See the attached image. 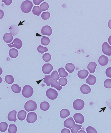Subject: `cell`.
<instances>
[{
  "instance_id": "cell-1",
  "label": "cell",
  "mask_w": 111,
  "mask_h": 133,
  "mask_svg": "<svg viewBox=\"0 0 111 133\" xmlns=\"http://www.w3.org/2000/svg\"><path fill=\"white\" fill-rule=\"evenodd\" d=\"M33 4L32 2L29 0H26L23 2L21 6V9L22 11L25 13L30 12Z\"/></svg>"
},
{
  "instance_id": "cell-2",
  "label": "cell",
  "mask_w": 111,
  "mask_h": 133,
  "mask_svg": "<svg viewBox=\"0 0 111 133\" xmlns=\"http://www.w3.org/2000/svg\"><path fill=\"white\" fill-rule=\"evenodd\" d=\"M34 90L32 87L29 85H26L23 88L22 94L24 97L29 98L33 95Z\"/></svg>"
},
{
  "instance_id": "cell-3",
  "label": "cell",
  "mask_w": 111,
  "mask_h": 133,
  "mask_svg": "<svg viewBox=\"0 0 111 133\" xmlns=\"http://www.w3.org/2000/svg\"><path fill=\"white\" fill-rule=\"evenodd\" d=\"M24 108L28 112L34 111L37 108V105L36 102L34 101L29 100L26 103L24 106Z\"/></svg>"
},
{
  "instance_id": "cell-4",
  "label": "cell",
  "mask_w": 111,
  "mask_h": 133,
  "mask_svg": "<svg viewBox=\"0 0 111 133\" xmlns=\"http://www.w3.org/2000/svg\"><path fill=\"white\" fill-rule=\"evenodd\" d=\"M46 95L48 99L54 100L57 98L58 94L56 90L54 89L50 88L47 90Z\"/></svg>"
},
{
  "instance_id": "cell-5",
  "label": "cell",
  "mask_w": 111,
  "mask_h": 133,
  "mask_svg": "<svg viewBox=\"0 0 111 133\" xmlns=\"http://www.w3.org/2000/svg\"><path fill=\"white\" fill-rule=\"evenodd\" d=\"M73 107L77 111H80L85 106V102L83 100L77 99L74 101L73 104Z\"/></svg>"
},
{
  "instance_id": "cell-6",
  "label": "cell",
  "mask_w": 111,
  "mask_h": 133,
  "mask_svg": "<svg viewBox=\"0 0 111 133\" xmlns=\"http://www.w3.org/2000/svg\"><path fill=\"white\" fill-rule=\"evenodd\" d=\"M9 48L14 47L18 49H21L23 43L21 40L19 38H15L13 42L7 45Z\"/></svg>"
},
{
  "instance_id": "cell-7",
  "label": "cell",
  "mask_w": 111,
  "mask_h": 133,
  "mask_svg": "<svg viewBox=\"0 0 111 133\" xmlns=\"http://www.w3.org/2000/svg\"><path fill=\"white\" fill-rule=\"evenodd\" d=\"M102 50L104 54L108 56H111V47L108 45L107 42H105L103 43Z\"/></svg>"
},
{
  "instance_id": "cell-8",
  "label": "cell",
  "mask_w": 111,
  "mask_h": 133,
  "mask_svg": "<svg viewBox=\"0 0 111 133\" xmlns=\"http://www.w3.org/2000/svg\"><path fill=\"white\" fill-rule=\"evenodd\" d=\"M53 67L52 64L47 63L44 64L42 67V71L43 73L46 74H48L53 70Z\"/></svg>"
},
{
  "instance_id": "cell-9",
  "label": "cell",
  "mask_w": 111,
  "mask_h": 133,
  "mask_svg": "<svg viewBox=\"0 0 111 133\" xmlns=\"http://www.w3.org/2000/svg\"><path fill=\"white\" fill-rule=\"evenodd\" d=\"M37 114L34 112H31L28 114L26 121L29 123H34L37 120Z\"/></svg>"
},
{
  "instance_id": "cell-10",
  "label": "cell",
  "mask_w": 111,
  "mask_h": 133,
  "mask_svg": "<svg viewBox=\"0 0 111 133\" xmlns=\"http://www.w3.org/2000/svg\"><path fill=\"white\" fill-rule=\"evenodd\" d=\"M41 33L43 35L50 36L52 34V29L51 27L49 25H45L42 28Z\"/></svg>"
},
{
  "instance_id": "cell-11",
  "label": "cell",
  "mask_w": 111,
  "mask_h": 133,
  "mask_svg": "<svg viewBox=\"0 0 111 133\" xmlns=\"http://www.w3.org/2000/svg\"><path fill=\"white\" fill-rule=\"evenodd\" d=\"M75 123L73 118L70 117L65 120L63 123L65 127L71 129L75 125Z\"/></svg>"
},
{
  "instance_id": "cell-12",
  "label": "cell",
  "mask_w": 111,
  "mask_h": 133,
  "mask_svg": "<svg viewBox=\"0 0 111 133\" xmlns=\"http://www.w3.org/2000/svg\"><path fill=\"white\" fill-rule=\"evenodd\" d=\"M73 117L76 123L82 124L84 122V117L83 115L80 113L75 114L74 115Z\"/></svg>"
},
{
  "instance_id": "cell-13",
  "label": "cell",
  "mask_w": 111,
  "mask_h": 133,
  "mask_svg": "<svg viewBox=\"0 0 111 133\" xmlns=\"http://www.w3.org/2000/svg\"><path fill=\"white\" fill-rule=\"evenodd\" d=\"M109 59L107 56L102 55L100 56L98 59V63L100 65L104 66L108 64Z\"/></svg>"
},
{
  "instance_id": "cell-14",
  "label": "cell",
  "mask_w": 111,
  "mask_h": 133,
  "mask_svg": "<svg viewBox=\"0 0 111 133\" xmlns=\"http://www.w3.org/2000/svg\"><path fill=\"white\" fill-rule=\"evenodd\" d=\"M17 111L15 110L10 111L8 115V120L10 122H16L17 120Z\"/></svg>"
},
{
  "instance_id": "cell-15",
  "label": "cell",
  "mask_w": 111,
  "mask_h": 133,
  "mask_svg": "<svg viewBox=\"0 0 111 133\" xmlns=\"http://www.w3.org/2000/svg\"><path fill=\"white\" fill-rule=\"evenodd\" d=\"M97 81V79L95 76L92 75H89L88 77L86 79V82L87 84L90 85H94Z\"/></svg>"
},
{
  "instance_id": "cell-16",
  "label": "cell",
  "mask_w": 111,
  "mask_h": 133,
  "mask_svg": "<svg viewBox=\"0 0 111 133\" xmlns=\"http://www.w3.org/2000/svg\"><path fill=\"white\" fill-rule=\"evenodd\" d=\"M80 90L81 92L84 94H87L91 91L90 87L86 84H84L81 86Z\"/></svg>"
},
{
  "instance_id": "cell-17",
  "label": "cell",
  "mask_w": 111,
  "mask_h": 133,
  "mask_svg": "<svg viewBox=\"0 0 111 133\" xmlns=\"http://www.w3.org/2000/svg\"><path fill=\"white\" fill-rule=\"evenodd\" d=\"M9 29L10 33L13 36L17 35L19 33V28L17 25H11Z\"/></svg>"
},
{
  "instance_id": "cell-18",
  "label": "cell",
  "mask_w": 111,
  "mask_h": 133,
  "mask_svg": "<svg viewBox=\"0 0 111 133\" xmlns=\"http://www.w3.org/2000/svg\"><path fill=\"white\" fill-rule=\"evenodd\" d=\"M97 64L94 62H91L89 63L87 66V69L90 73H93L95 72L96 67Z\"/></svg>"
},
{
  "instance_id": "cell-19",
  "label": "cell",
  "mask_w": 111,
  "mask_h": 133,
  "mask_svg": "<svg viewBox=\"0 0 111 133\" xmlns=\"http://www.w3.org/2000/svg\"><path fill=\"white\" fill-rule=\"evenodd\" d=\"M89 74V72L87 70L85 69L79 71L78 72V77L82 79H86L87 77Z\"/></svg>"
},
{
  "instance_id": "cell-20",
  "label": "cell",
  "mask_w": 111,
  "mask_h": 133,
  "mask_svg": "<svg viewBox=\"0 0 111 133\" xmlns=\"http://www.w3.org/2000/svg\"><path fill=\"white\" fill-rule=\"evenodd\" d=\"M3 39L5 42L10 43L13 41V35L10 33H7L4 35Z\"/></svg>"
},
{
  "instance_id": "cell-21",
  "label": "cell",
  "mask_w": 111,
  "mask_h": 133,
  "mask_svg": "<svg viewBox=\"0 0 111 133\" xmlns=\"http://www.w3.org/2000/svg\"><path fill=\"white\" fill-rule=\"evenodd\" d=\"M70 115V111L69 110L66 109H63L60 111V116L62 119H64L69 116Z\"/></svg>"
},
{
  "instance_id": "cell-22",
  "label": "cell",
  "mask_w": 111,
  "mask_h": 133,
  "mask_svg": "<svg viewBox=\"0 0 111 133\" xmlns=\"http://www.w3.org/2000/svg\"><path fill=\"white\" fill-rule=\"evenodd\" d=\"M50 107V105L49 103L46 101L42 102L40 105V109L43 111L48 110Z\"/></svg>"
},
{
  "instance_id": "cell-23",
  "label": "cell",
  "mask_w": 111,
  "mask_h": 133,
  "mask_svg": "<svg viewBox=\"0 0 111 133\" xmlns=\"http://www.w3.org/2000/svg\"><path fill=\"white\" fill-rule=\"evenodd\" d=\"M65 68L69 73H72L75 69V66L71 63H68L65 66Z\"/></svg>"
},
{
  "instance_id": "cell-24",
  "label": "cell",
  "mask_w": 111,
  "mask_h": 133,
  "mask_svg": "<svg viewBox=\"0 0 111 133\" xmlns=\"http://www.w3.org/2000/svg\"><path fill=\"white\" fill-rule=\"evenodd\" d=\"M9 56L12 58H15L18 56L19 52L17 49H12L9 50Z\"/></svg>"
},
{
  "instance_id": "cell-25",
  "label": "cell",
  "mask_w": 111,
  "mask_h": 133,
  "mask_svg": "<svg viewBox=\"0 0 111 133\" xmlns=\"http://www.w3.org/2000/svg\"><path fill=\"white\" fill-rule=\"evenodd\" d=\"M26 115V112L23 110H22L18 112L17 114V118L19 120L23 121L25 120Z\"/></svg>"
},
{
  "instance_id": "cell-26",
  "label": "cell",
  "mask_w": 111,
  "mask_h": 133,
  "mask_svg": "<svg viewBox=\"0 0 111 133\" xmlns=\"http://www.w3.org/2000/svg\"><path fill=\"white\" fill-rule=\"evenodd\" d=\"M43 79L44 80L43 82L48 86H50L53 81V80L50 75L48 76L46 75Z\"/></svg>"
},
{
  "instance_id": "cell-27",
  "label": "cell",
  "mask_w": 111,
  "mask_h": 133,
  "mask_svg": "<svg viewBox=\"0 0 111 133\" xmlns=\"http://www.w3.org/2000/svg\"><path fill=\"white\" fill-rule=\"evenodd\" d=\"M51 87L56 89L58 91H60L62 89V87L57 80L53 81L51 84Z\"/></svg>"
},
{
  "instance_id": "cell-28",
  "label": "cell",
  "mask_w": 111,
  "mask_h": 133,
  "mask_svg": "<svg viewBox=\"0 0 111 133\" xmlns=\"http://www.w3.org/2000/svg\"><path fill=\"white\" fill-rule=\"evenodd\" d=\"M21 87L17 84L13 85L11 87L12 91L15 93L19 94L20 93L21 91Z\"/></svg>"
},
{
  "instance_id": "cell-29",
  "label": "cell",
  "mask_w": 111,
  "mask_h": 133,
  "mask_svg": "<svg viewBox=\"0 0 111 133\" xmlns=\"http://www.w3.org/2000/svg\"><path fill=\"white\" fill-rule=\"evenodd\" d=\"M5 80L7 84H12L14 82V77L11 75H7L5 78Z\"/></svg>"
},
{
  "instance_id": "cell-30",
  "label": "cell",
  "mask_w": 111,
  "mask_h": 133,
  "mask_svg": "<svg viewBox=\"0 0 111 133\" xmlns=\"http://www.w3.org/2000/svg\"><path fill=\"white\" fill-rule=\"evenodd\" d=\"M42 11L41 10L40 7L39 6H35L34 7L32 12L33 14L35 15L39 16L40 15Z\"/></svg>"
},
{
  "instance_id": "cell-31",
  "label": "cell",
  "mask_w": 111,
  "mask_h": 133,
  "mask_svg": "<svg viewBox=\"0 0 111 133\" xmlns=\"http://www.w3.org/2000/svg\"><path fill=\"white\" fill-rule=\"evenodd\" d=\"M58 71L60 77H66L68 75V74L64 68L62 67L59 68Z\"/></svg>"
},
{
  "instance_id": "cell-32",
  "label": "cell",
  "mask_w": 111,
  "mask_h": 133,
  "mask_svg": "<svg viewBox=\"0 0 111 133\" xmlns=\"http://www.w3.org/2000/svg\"><path fill=\"white\" fill-rule=\"evenodd\" d=\"M8 127V124L5 122H2L0 123V131L2 132H6Z\"/></svg>"
},
{
  "instance_id": "cell-33",
  "label": "cell",
  "mask_w": 111,
  "mask_h": 133,
  "mask_svg": "<svg viewBox=\"0 0 111 133\" xmlns=\"http://www.w3.org/2000/svg\"><path fill=\"white\" fill-rule=\"evenodd\" d=\"M17 128L15 124H10L9 126L8 132L9 133H15L17 132Z\"/></svg>"
},
{
  "instance_id": "cell-34",
  "label": "cell",
  "mask_w": 111,
  "mask_h": 133,
  "mask_svg": "<svg viewBox=\"0 0 111 133\" xmlns=\"http://www.w3.org/2000/svg\"><path fill=\"white\" fill-rule=\"evenodd\" d=\"M41 43L43 45H48L50 43V39L48 37L43 36L41 40Z\"/></svg>"
},
{
  "instance_id": "cell-35",
  "label": "cell",
  "mask_w": 111,
  "mask_h": 133,
  "mask_svg": "<svg viewBox=\"0 0 111 133\" xmlns=\"http://www.w3.org/2000/svg\"><path fill=\"white\" fill-rule=\"evenodd\" d=\"M51 76L53 80H59L60 78V76L58 73L57 71H54L51 74Z\"/></svg>"
},
{
  "instance_id": "cell-36",
  "label": "cell",
  "mask_w": 111,
  "mask_h": 133,
  "mask_svg": "<svg viewBox=\"0 0 111 133\" xmlns=\"http://www.w3.org/2000/svg\"><path fill=\"white\" fill-rule=\"evenodd\" d=\"M82 127L81 125L75 124L73 127L71 129V133H77L78 132V130L81 129V128Z\"/></svg>"
},
{
  "instance_id": "cell-37",
  "label": "cell",
  "mask_w": 111,
  "mask_h": 133,
  "mask_svg": "<svg viewBox=\"0 0 111 133\" xmlns=\"http://www.w3.org/2000/svg\"><path fill=\"white\" fill-rule=\"evenodd\" d=\"M51 56L50 53H45L43 55L42 59L45 62H48L51 60Z\"/></svg>"
},
{
  "instance_id": "cell-38",
  "label": "cell",
  "mask_w": 111,
  "mask_h": 133,
  "mask_svg": "<svg viewBox=\"0 0 111 133\" xmlns=\"http://www.w3.org/2000/svg\"><path fill=\"white\" fill-rule=\"evenodd\" d=\"M38 51L41 54H43L45 52L48 51V49L46 47H43L41 45H39L37 48Z\"/></svg>"
},
{
  "instance_id": "cell-39",
  "label": "cell",
  "mask_w": 111,
  "mask_h": 133,
  "mask_svg": "<svg viewBox=\"0 0 111 133\" xmlns=\"http://www.w3.org/2000/svg\"><path fill=\"white\" fill-rule=\"evenodd\" d=\"M104 87L108 89L111 88V79H107L104 82Z\"/></svg>"
},
{
  "instance_id": "cell-40",
  "label": "cell",
  "mask_w": 111,
  "mask_h": 133,
  "mask_svg": "<svg viewBox=\"0 0 111 133\" xmlns=\"http://www.w3.org/2000/svg\"><path fill=\"white\" fill-rule=\"evenodd\" d=\"M49 8V6L48 4L46 2H43L40 5V6L41 10L43 11L48 10Z\"/></svg>"
},
{
  "instance_id": "cell-41",
  "label": "cell",
  "mask_w": 111,
  "mask_h": 133,
  "mask_svg": "<svg viewBox=\"0 0 111 133\" xmlns=\"http://www.w3.org/2000/svg\"><path fill=\"white\" fill-rule=\"evenodd\" d=\"M59 83L62 86H65L68 83L67 79L66 78L62 77L59 79Z\"/></svg>"
},
{
  "instance_id": "cell-42",
  "label": "cell",
  "mask_w": 111,
  "mask_h": 133,
  "mask_svg": "<svg viewBox=\"0 0 111 133\" xmlns=\"http://www.w3.org/2000/svg\"><path fill=\"white\" fill-rule=\"evenodd\" d=\"M86 131L87 133H97V132L95 129L91 126H89L86 128Z\"/></svg>"
},
{
  "instance_id": "cell-43",
  "label": "cell",
  "mask_w": 111,
  "mask_h": 133,
  "mask_svg": "<svg viewBox=\"0 0 111 133\" xmlns=\"http://www.w3.org/2000/svg\"><path fill=\"white\" fill-rule=\"evenodd\" d=\"M41 16L43 19L47 20L50 18V13L49 12H45L42 13Z\"/></svg>"
},
{
  "instance_id": "cell-44",
  "label": "cell",
  "mask_w": 111,
  "mask_h": 133,
  "mask_svg": "<svg viewBox=\"0 0 111 133\" xmlns=\"http://www.w3.org/2000/svg\"><path fill=\"white\" fill-rule=\"evenodd\" d=\"M105 74L108 77L111 78V67L107 68L106 70Z\"/></svg>"
},
{
  "instance_id": "cell-45",
  "label": "cell",
  "mask_w": 111,
  "mask_h": 133,
  "mask_svg": "<svg viewBox=\"0 0 111 133\" xmlns=\"http://www.w3.org/2000/svg\"><path fill=\"white\" fill-rule=\"evenodd\" d=\"M2 1L4 2L5 5L7 6H9L11 4L12 2V0H3Z\"/></svg>"
},
{
  "instance_id": "cell-46",
  "label": "cell",
  "mask_w": 111,
  "mask_h": 133,
  "mask_svg": "<svg viewBox=\"0 0 111 133\" xmlns=\"http://www.w3.org/2000/svg\"><path fill=\"white\" fill-rule=\"evenodd\" d=\"M44 1V0H33V2L35 5L38 6L42 2Z\"/></svg>"
},
{
  "instance_id": "cell-47",
  "label": "cell",
  "mask_w": 111,
  "mask_h": 133,
  "mask_svg": "<svg viewBox=\"0 0 111 133\" xmlns=\"http://www.w3.org/2000/svg\"><path fill=\"white\" fill-rule=\"evenodd\" d=\"M61 133H70V130L68 129L64 128L62 130L61 132Z\"/></svg>"
},
{
  "instance_id": "cell-48",
  "label": "cell",
  "mask_w": 111,
  "mask_h": 133,
  "mask_svg": "<svg viewBox=\"0 0 111 133\" xmlns=\"http://www.w3.org/2000/svg\"><path fill=\"white\" fill-rule=\"evenodd\" d=\"M4 16V12L3 11L1 10H0V19H2Z\"/></svg>"
},
{
  "instance_id": "cell-49",
  "label": "cell",
  "mask_w": 111,
  "mask_h": 133,
  "mask_svg": "<svg viewBox=\"0 0 111 133\" xmlns=\"http://www.w3.org/2000/svg\"><path fill=\"white\" fill-rule=\"evenodd\" d=\"M108 26L110 29H111V19L108 22Z\"/></svg>"
},
{
  "instance_id": "cell-50",
  "label": "cell",
  "mask_w": 111,
  "mask_h": 133,
  "mask_svg": "<svg viewBox=\"0 0 111 133\" xmlns=\"http://www.w3.org/2000/svg\"><path fill=\"white\" fill-rule=\"evenodd\" d=\"M108 41L110 45H111V35L109 36V38H108Z\"/></svg>"
},
{
  "instance_id": "cell-51",
  "label": "cell",
  "mask_w": 111,
  "mask_h": 133,
  "mask_svg": "<svg viewBox=\"0 0 111 133\" xmlns=\"http://www.w3.org/2000/svg\"><path fill=\"white\" fill-rule=\"evenodd\" d=\"M78 133H86V132L83 130H81L78 132Z\"/></svg>"
}]
</instances>
